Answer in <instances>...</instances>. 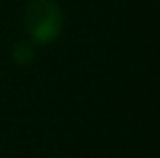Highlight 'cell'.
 <instances>
[{"instance_id": "1", "label": "cell", "mask_w": 160, "mask_h": 158, "mask_svg": "<svg viewBox=\"0 0 160 158\" xmlns=\"http://www.w3.org/2000/svg\"><path fill=\"white\" fill-rule=\"evenodd\" d=\"M61 14L57 6L49 0H37L28 6L27 12V28L32 35V39L39 43H49L57 37Z\"/></svg>"}, {"instance_id": "2", "label": "cell", "mask_w": 160, "mask_h": 158, "mask_svg": "<svg viewBox=\"0 0 160 158\" xmlns=\"http://www.w3.org/2000/svg\"><path fill=\"white\" fill-rule=\"evenodd\" d=\"M14 59L18 63H27V61L32 59V47L28 43H18L14 47Z\"/></svg>"}]
</instances>
